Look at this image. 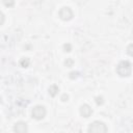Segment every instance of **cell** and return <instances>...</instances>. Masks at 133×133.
Masks as SVG:
<instances>
[{
    "label": "cell",
    "mask_w": 133,
    "mask_h": 133,
    "mask_svg": "<svg viewBox=\"0 0 133 133\" xmlns=\"http://www.w3.org/2000/svg\"><path fill=\"white\" fill-rule=\"evenodd\" d=\"M116 73L121 77H128L131 75V62L128 60L121 61L116 66Z\"/></svg>",
    "instance_id": "obj_1"
},
{
    "label": "cell",
    "mask_w": 133,
    "mask_h": 133,
    "mask_svg": "<svg viewBox=\"0 0 133 133\" xmlns=\"http://www.w3.org/2000/svg\"><path fill=\"white\" fill-rule=\"evenodd\" d=\"M107 132H108L107 126L100 121H95L88 127V133H107Z\"/></svg>",
    "instance_id": "obj_2"
},
{
    "label": "cell",
    "mask_w": 133,
    "mask_h": 133,
    "mask_svg": "<svg viewBox=\"0 0 133 133\" xmlns=\"http://www.w3.org/2000/svg\"><path fill=\"white\" fill-rule=\"evenodd\" d=\"M73 10L69 7V6H63L62 8H60L59 10V18L63 21H70L73 19Z\"/></svg>",
    "instance_id": "obj_3"
},
{
    "label": "cell",
    "mask_w": 133,
    "mask_h": 133,
    "mask_svg": "<svg viewBox=\"0 0 133 133\" xmlns=\"http://www.w3.org/2000/svg\"><path fill=\"white\" fill-rule=\"evenodd\" d=\"M46 112H47V111H46V108H45L44 106L37 105V106H35V107L32 109V117L39 121V119H42V118L45 117Z\"/></svg>",
    "instance_id": "obj_4"
},
{
    "label": "cell",
    "mask_w": 133,
    "mask_h": 133,
    "mask_svg": "<svg viewBox=\"0 0 133 133\" xmlns=\"http://www.w3.org/2000/svg\"><path fill=\"white\" fill-rule=\"evenodd\" d=\"M27 124L25 122H18L14 126V131L15 133H27Z\"/></svg>",
    "instance_id": "obj_5"
},
{
    "label": "cell",
    "mask_w": 133,
    "mask_h": 133,
    "mask_svg": "<svg viewBox=\"0 0 133 133\" xmlns=\"http://www.w3.org/2000/svg\"><path fill=\"white\" fill-rule=\"evenodd\" d=\"M92 113V110L90 108L89 105L87 104H83L81 107H80V114L83 116V117H89Z\"/></svg>",
    "instance_id": "obj_6"
},
{
    "label": "cell",
    "mask_w": 133,
    "mask_h": 133,
    "mask_svg": "<svg viewBox=\"0 0 133 133\" xmlns=\"http://www.w3.org/2000/svg\"><path fill=\"white\" fill-rule=\"evenodd\" d=\"M58 91H59V87L57 85H55V84H53V85H51L49 87V94H50L51 97H55L58 94Z\"/></svg>",
    "instance_id": "obj_7"
},
{
    "label": "cell",
    "mask_w": 133,
    "mask_h": 133,
    "mask_svg": "<svg viewBox=\"0 0 133 133\" xmlns=\"http://www.w3.org/2000/svg\"><path fill=\"white\" fill-rule=\"evenodd\" d=\"M20 65L21 66H23V68H27V66H29V63H30V60H29V58H27V57H25V58H22L21 60H20Z\"/></svg>",
    "instance_id": "obj_8"
},
{
    "label": "cell",
    "mask_w": 133,
    "mask_h": 133,
    "mask_svg": "<svg viewBox=\"0 0 133 133\" xmlns=\"http://www.w3.org/2000/svg\"><path fill=\"white\" fill-rule=\"evenodd\" d=\"M73 63H74V60H73L72 58H66L65 61H64V64H65V66H68V68L73 66Z\"/></svg>",
    "instance_id": "obj_9"
},
{
    "label": "cell",
    "mask_w": 133,
    "mask_h": 133,
    "mask_svg": "<svg viewBox=\"0 0 133 133\" xmlns=\"http://www.w3.org/2000/svg\"><path fill=\"white\" fill-rule=\"evenodd\" d=\"M63 50H64L65 52H70V51L72 50V46H71V44H69V43L64 44V45H63Z\"/></svg>",
    "instance_id": "obj_10"
},
{
    "label": "cell",
    "mask_w": 133,
    "mask_h": 133,
    "mask_svg": "<svg viewBox=\"0 0 133 133\" xmlns=\"http://www.w3.org/2000/svg\"><path fill=\"white\" fill-rule=\"evenodd\" d=\"M96 103L98 105H102L104 103V100H103V97H97L96 98Z\"/></svg>",
    "instance_id": "obj_11"
},
{
    "label": "cell",
    "mask_w": 133,
    "mask_h": 133,
    "mask_svg": "<svg viewBox=\"0 0 133 133\" xmlns=\"http://www.w3.org/2000/svg\"><path fill=\"white\" fill-rule=\"evenodd\" d=\"M4 21H5V16H4V14L2 11H0V26L4 23Z\"/></svg>",
    "instance_id": "obj_12"
},
{
    "label": "cell",
    "mask_w": 133,
    "mask_h": 133,
    "mask_svg": "<svg viewBox=\"0 0 133 133\" xmlns=\"http://www.w3.org/2000/svg\"><path fill=\"white\" fill-rule=\"evenodd\" d=\"M78 72H72V73H70V78L71 79H75V78H77L78 77Z\"/></svg>",
    "instance_id": "obj_13"
},
{
    "label": "cell",
    "mask_w": 133,
    "mask_h": 133,
    "mask_svg": "<svg viewBox=\"0 0 133 133\" xmlns=\"http://www.w3.org/2000/svg\"><path fill=\"white\" fill-rule=\"evenodd\" d=\"M3 3H4V5H6V6H12V5L15 4V2H14V1H9V2H7V1H4Z\"/></svg>",
    "instance_id": "obj_14"
},
{
    "label": "cell",
    "mask_w": 133,
    "mask_h": 133,
    "mask_svg": "<svg viewBox=\"0 0 133 133\" xmlns=\"http://www.w3.org/2000/svg\"><path fill=\"white\" fill-rule=\"evenodd\" d=\"M68 99H69V96H68L66 94H63V95L61 96V101L65 102V101H68Z\"/></svg>",
    "instance_id": "obj_15"
},
{
    "label": "cell",
    "mask_w": 133,
    "mask_h": 133,
    "mask_svg": "<svg viewBox=\"0 0 133 133\" xmlns=\"http://www.w3.org/2000/svg\"><path fill=\"white\" fill-rule=\"evenodd\" d=\"M131 47H132V44H130V45H129V47H128V53H129L130 55L132 54V53H131V50H130V49H131Z\"/></svg>",
    "instance_id": "obj_16"
},
{
    "label": "cell",
    "mask_w": 133,
    "mask_h": 133,
    "mask_svg": "<svg viewBox=\"0 0 133 133\" xmlns=\"http://www.w3.org/2000/svg\"><path fill=\"white\" fill-rule=\"evenodd\" d=\"M0 103H1V97H0Z\"/></svg>",
    "instance_id": "obj_17"
}]
</instances>
